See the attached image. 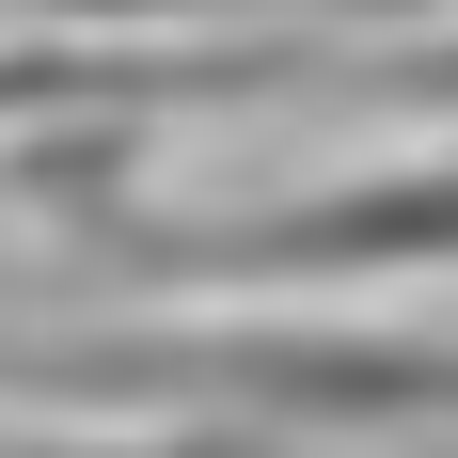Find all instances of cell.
<instances>
[{"mask_svg":"<svg viewBox=\"0 0 458 458\" xmlns=\"http://www.w3.org/2000/svg\"><path fill=\"white\" fill-rule=\"evenodd\" d=\"M379 95H395V111H427V127H458V47H443V64H379Z\"/></svg>","mask_w":458,"mask_h":458,"instance_id":"4","label":"cell"},{"mask_svg":"<svg viewBox=\"0 0 458 458\" xmlns=\"http://www.w3.org/2000/svg\"><path fill=\"white\" fill-rule=\"evenodd\" d=\"M32 395H174L206 427H458V348L411 332H206V348H16Z\"/></svg>","mask_w":458,"mask_h":458,"instance_id":"1","label":"cell"},{"mask_svg":"<svg viewBox=\"0 0 458 458\" xmlns=\"http://www.w3.org/2000/svg\"><path fill=\"white\" fill-rule=\"evenodd\" d=\"M190 269H222V284H427V269H458V158L348 174L317 206L222 222V237H190Z\"/></svg>","mask_w":458,"mask_h":458,"instance_id":"2","label":"cell"},{"mask_svg":"<svg viewBox=\"0 0 458 458\" xmlns=\"http://www.w3.org/2000/svg\"><path fill=\"white\" fill-rule=\"evenodd\" d=\"M80 458H301V443H269V427H206V411H174V427H127V443H80Z\"/></svg>","mask_w":458,"mask_h":458,"instance_id":"3","label":"cell"}]
</instances>
